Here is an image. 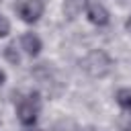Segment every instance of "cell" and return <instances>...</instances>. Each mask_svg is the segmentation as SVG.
I'll list each match as a JSON object with an SVG mask.
<instances>
[{
	"instance_id": "6da1fadb",
	"label": "cell",
	"mask_w": 131,
	"mask_h": 131,
	"mask_svg": "<svg viewBox=\"0 0 131 131\" xmlns=\"http://www.w3.org/2000/svg\"><path fill=\"white\" fill-rule=\"evenodd\" d=\"M80 68L90 76V78H104L111 70H113V59L108 57L106 51L102 49H92L82 61Z\"/></svg>"
},
{
	"instance_id": "7a4b0ae2",
	"label": "cell",
	"mask_w": 131,
	"mask_h": 131,
	"mask_svg": "<svg viewBox=\"0 0 131 131\" xmlns=\"http://www.w3.org/2000/svg\"><path fill=\"white\" fill-rule=\"evenodd\" d=\"M39 108H41V100H39V94L33 92L29 94L27 98H23L16 106V115H18V121L25 125V127H31L35 125L37 121V115H39Z\"/></svg>"
},
{
	"instance_id": "3957f363",
	"label": "cell",
	"mask_w": 131,
	"mask_h": 131,
	"mask_svg": "<svg viewBox=\"0 0 131 131\" xmlns=\"http://www.w3.org/2000/svg\"><path fill=\"white\" fill-rule=\"evenodd\" d=\"M43 8H45L43 0H20L16 6V12L25 23H37L43 14Z\"/></svg>"
},
{
	"instance_id": "277c9868",
	"label": "cell",
	"mask_w": 131,
	"mask_h": 131,
	"mask_svg": "<svg viewBox=\"0 0 131 131\" xmlns=\"http://www.w3.org/2000/svg\"><path fill=\"white\" fill-rule=\"evenodd\" d=\"M86 16H88V20H90L92 25H96V27L108 25V10H106L102 4H98V2H90V6L86 8Z\"/></svg>"
},
{
	"instance_id": "5b68a950",
	"label": "cell",
	"mask_w": 131,
	"mask_h": 131,
	"mask_svg": "<svg viewBox=\"0 0 131 131\" xmlns=\"http://www.w3.org/2000/svg\"><path fill=\"white\" fill-rule=\"evenodd\" d=\"M20 47L25 49V53H29L31 57H35V55H39V51H41V39L35 35V33H25L23 35V39H20Z\"/></svg>"
},
{
	"instance_id": "8992f818",
	"label": "cell",
	"mask_w": 131,
	"mask_h": 131,
	"mask_svg": "<svg viewBox=\"0 0 131 131\" xmlns=\"http://www.w3.org/2000/svg\"><path fill=\"white\" fill-rule=\"evenodd\" d=\"M88 6H90V0H66V2H63V14H66L68 18H76V16H80Z\"/></svg>"
},
{
	"instance_id": "52a82bcc",
	"label": "cell",
	"mask_w": 131,
	"mask_h": 131,
	"mask_svg": "<svg viewBox=\"0 0 131 131\" xmlns=\"http://www.w3.org/2000/svg\"><path fill=\"white\" fill-rule=\"evenodd\" d=\"M117 102H119V106H123V108H127V111H131V88H121L119 92H117Z\"/></svg>"
},
{
	"instance_id": "ba28073f",
	"label": "cell",
	"mask_w": 131,
	"mask_h": 131,
	"mask_svg": "<svg viewBox=\"0 0 131 131\" xmlns=\"http://www.w3.org/2000/svg\"><path fill=\"white\" fill-rule=\"evenodd\" d=\"M4 55H6V59H8L10 63H18V59H20V55H18V51H16V45H14V43L6 45Z\"/></svg>"
},
{
	"instance_id": "9c48e42d",
	"label": "cell",
	"mask_w": 131,
	"mask_h": 131,
	"mask_svg": "<svg viewBox=\"0 0 131 131\" xmlns=\"http://www.w3.org/2000/svg\"><path fill=\"white\" fill-rule=\"evenodd\" d=\"M10 33V23L4 14H0V37H6Z\"/></svg>"
},
{
	"instance_id": "30bf717a",
	"label": "cell",
	"mask_w": 131,
	"mask_h": 131,
	"mask_svg": "<svg viewBox=\"0 0 131 131\" xmlns=\"http://www.w3.org/2000/svg\"><path fill=\"white\" fill-rule=\"evenodd\" d=\"M119 127H121V131H131V115H121Z\"/></svg>"
},
{
	"instance_id": "8fae6325",
	"label": "cell",
	"mask_w": 131,
	"mask_h": 131,
	"mask_svg": "<svg viewBox=\"0 0 131 131\" xmlns=\"http://www.w3.org/2000/svg\"><path fill=\"white\" fill-rule=\"evenodd\" d=\"M4 80H6V74L0 70V84H4Z\"/></svg>"
},
{
	"instance_id": "7c38bea8",
	"label": "cell",
	"mask_w": 131,
	"mask_h": 131,
	"mask_svg": "<svg viewBox=\"0 0 131 131\" xmlns=\"http://www.w3.org/2000/svg\"><path fill=\"white\" fill-rule=\"evenodd\" d=\"M127 29H129V31H131V18H129V20H127Z\"/></svg>"
}]
</instances>
